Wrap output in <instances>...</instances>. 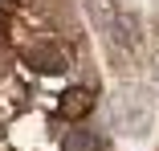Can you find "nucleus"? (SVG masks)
<instances>
[{
	"instance_id": "f257e3e1",
	"label": "nucleus",
	"mask_w": 159,
	"mask_h": 151,
	"mask_svg": "<svg viewBox=\"0 0 159 151\" xmlns=\"http://www.w3.org/2000/svg\"><path fill=\"white\" fill-rule=\"evenodd\" d=\"M20 57H25V66L37 70V74H66V57H61V49H57L53 41H37V45H29Z\"/></svg>"
},
{
	"instance_id": "39448f33",
	"label": "nucleus",
	"mask_w": 159,
	"mask_h": 151,
	"mask_svg": "<svg viewBox=\"0 0 159 151\" xmlns=\"http://www.w3.org/2000/svg\"><path fill=\"white\" fill-rule=\"evenodd\" d=\"M0 4H16V0H0Z\"/></svg>"
},
{
	"instance_id": "7ed1b4c3",
	"label": "nucleus",
	"mask_w": 159,
	"mask_h": 151,
	"mask_svg": "<svg viewBox=\"0 0 159 151\" xmlns=\"http://www.w3.org/2000/svg\"><path fill=\"white\" fill-rule=\"evenodd\" d=\"M61 151H102V139L86 131V127H74L66 139H61Z\"/></svg>"
},
{
	"instance_id": "f03ea898",
	"label": "nucleus",
	"mask_w": 159,
	"mask_h": 151,
	"mask_svg": "<svg viewBox=\"0 0 159 151\" xmlns=\"http://www.w3.org/2000/svg\"><path fill=\"white\" fill-rule=\"evenodd\" d=\"M90 110H94V90H86V86H70L66 94L57 98V114L70 118V123H82Z\"/></svg>"
},
{
	"instance_id": "20e7f679",
	"label": "nucleus",
	"mask_w": 159,
	"mask_h": 151,
	"mask_svg": "<svg viewBox=\"0 0 159 151\" xmlns=\"http://www.w3.org/2000/svg\"><path fill=\"white\" fill-rule=\"evenodd\" d=\"M8 37V25H4V16H0V41H4Z\"/></svg>"
}]
</instances>
